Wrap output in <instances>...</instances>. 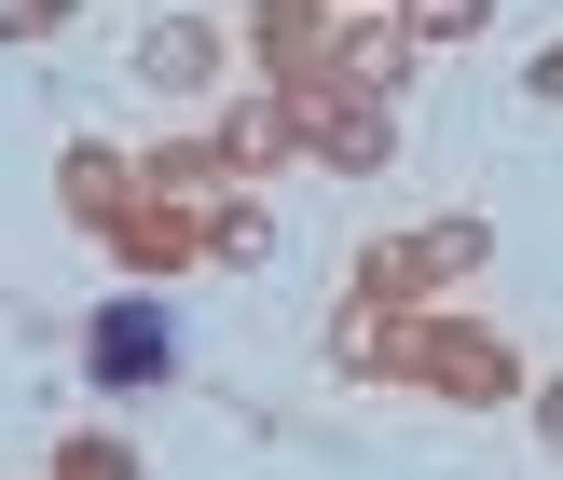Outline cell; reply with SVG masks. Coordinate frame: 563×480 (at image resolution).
<instances>
[{
  "instance_id": "1",
  "label": "cell",
  "mask_w": 563,
  "mask_h": 480,
  "mask_svg": "<svg viewBox=\"0 0 563 480\" xmlns=\"http://www.w3.org/2000/svg\"><path fill=\"white\" fill-rule=\"evenodd\" d=\"M482 261H495V220H482V206H440V220L372 234V247L344 261V289H357V302H385V316H440V302H454Z\"/></svg>"
},
{
  "instance_id": "2",
  "label": "cell",
  "mask_w": 563,
  "mask_h": 480,
  "mask_svg": "<svg viewBox=\"0 0 563 480\" xmlns=\"http://www.w3.org/2000/svg\"><path fill=\"white\" fill-rule=\"evenodd\" d=\"M399 399H440V412H522L537 399V371H522V344L509 330H482V316H399Z\"/></svg>"
},
{
  "instance_id": "3",
  "label": "cell",
  "mask_w": 563,
  "mask_h": 480,
  "mask_svg": "<svg viewBox=\"0 0 563 480\" xmlns=\"http://www.w3.org/2000/svg\"><path fill=\"white\" fill-rule=\"evenodd\" d=\"M82 384H110V399H152V384H179V330L152 316V289H110L97 316H82Z\"/></svg>"
},
{
  "instance_id": "4",
  "label": "cell",
  "mask_w": 563,
  "mask_h": 480,
  "mask_svg": "<svg viewBox=\"0 0 563 480\" xmlns=\"http://www.w3.org/2000/svg\"><path fill=\"white\" fill-rule=\"evenodd\" d=\"M289 124H302V165H317V179H385V165H399V110L344 97V82L289 97Z\"/></svg>"
},
{
  "instance_id": "5",
  "label": "cell",
  "mask_w": 563,
  "mask_h": 480,
  "mask_svg": "<svg viewBox=\"0 0 563 480\" xmlns=\"http://www.w3.org/2000/svg\"><path fill=\"white\" fill-rule=\"evenodd\" d=\"M110 261H124V289H179V275H207V206H165V192H137L124 220H110Z\"/></svg>"
},
{
  "instance_id": "6",
  "label": "cell",
  "mask_w": 563,
  "mask_h": 480,
  "mask_svg": "<svg viewBox=\"0 0 563 480\" xmlns=\"http://www.w3.org/2000/svg\"><path fill=\"white\" fill-rule=\"evenodd\" d=\"M137 82L152 97H234V27L220 14H152L137 27Z\"/></svg>"
},
{
  "instance_id": "7",
  "label": "cell",
  "mask_w": 563,
  "mask_h": 480,
  "mask_svg": "<svg viewBox=\"0 0 563 480\" xmlns=\"http://www.w3.org/2000/svg\"><path fill=\"white\" fill-rule=\"evenodd\" d=\"M220 165H234V192H275L302 165V124H289V97H262V82H234V97H220Z\"/></svg>"
},
{
  "instance_id": "8",
  "label": "cell",
  "mask_w": 563,
  "mask_h": 480,
  "mask_svg": "<svg viewBox=\"0 0 563 480\" xmlns=\"http://www.w3.org/2000/svg\"><path fill=\"white\" fill-rule=\"evenodd\" d=\"M124 206H137V152L124 137H69V152H55V220H69V234H110Z\"/></svg>"
},
{
  "instance_id": "9",
  "label": "cell",
  "mask_w": 563,
  "mask_h": 480,
  "mask_svg": "<svg viewBox=\"0 0 563 480\" xmlns=\"http://www.w3.org/2000/svg\"><path fill=\"white\" fill-rule=\"evenodd\" d=\"M412 69H427V55L399 42V14H344V27H330V82H344V97L399 110V97H412Z\"/></svg>"
},
{
  "instance_id": "10",
  "label": "cell",
  "mask_w": 563,
  "mask_h": 480,
  "mask_svg": "<svg viewBox=\"0 0 563 480\" xmlns=\"http://www.w3.org/2000/svg\"><path fill=\"white\" fill-rule=\"evenodd\" d=\"M137 192H165V206H220V192H234V165H220L207 124H179V137H152V152H137Z\"/></svg>"
},
{
  "instance_id": "11",
  "label": "cell",
  "mask_w": 563,
  "mask_h": 480,
  "mask_svg": "<svg viewBox=\"0 0 563 480\" xmlns=\"http://www.w3.org/2000/svg\"><path fill=\"white\" fill-rule=\"evenodd\" d=\"M317 357H330L344 384H399V316L344 289V302H330V330H317Z\"/></svg>"
},
{
  "instance_id": "12",
  "label": "cell",
  "mask_w": 563,
  "mask_h": 480,
  "mask_svg": "<svg viewBox=\"0 0 563 480\" xmlns=\"http://www.w3.org/2000/svg\"><path fill=\"white\" fill-rule=\"evenodd\" d=\"M207 261H220V275L275 261V192H220V206H207Z\"/></svg>"
},
{
  "instance_id": "13",
  "label": "cell",
  "mask_w": 563,
  "mask_h": 480,
  "mask_svg": "<svg viewBox=\"0 0 563 480\" xmlns=\"http://www.w3.org/2000/svg\"><path fill=\"white\" fill-rule=\"evenodd\" d=\"M385 14H399L412 55H454V42H482V27H495V0H385Z\"/></svg>"
},
{
  "instance_id": "14",
  "label": "cell",
  "mask_w": 563,
  "mask_h": 480,
  "mask_svg": "<svg viewBox=\"0 0 563 480\" xmlns=\"http://www.w3.org/2000/svg\"><path fill=\"white\" fill-rule=\"evenodd\" d=\"M42 480H152V467H137V439H124V426H69Z\"/></svg>"
},
{
  "instance_id": "15",
  "label": "cell",
  "mask_w": 563,
  "mask_h": 480,
  "mask_svg": "<svg viewBox=\"0 0 563 480\" xmlns=\"http://www.w3.org/2000/svg\"><path fill=\"white\" fill-rule=\"evenodd\" d=\"M69 14H82V0H0V42H55Z\"/></svg>"
},
{
  "instance_id": "16",
  "label": "cell",
  "mask_w": 563,
  "mask_h": 480,
  "mask_svg": "<svg viewBox=\"0 0 563 480\" xmlns=\"http://www.w3.org/2000/svg\"><path fill=\"white\" fill-rule=\"evenodd\" d=\"M522 426H537V454H550V467H563V371H550V384H537V399H522Z\"/></svg>"
},
{
  "instance_id": "17",
  "label": "cell",
  "mask_w": 563,
  "mask_h": 480,
  "mask_svg": "<svg viewBox=\"0 0 563 480\" xmlns=\"http://www.w3.org/2000/svg\"><path fill=\"white\" fill-rule=\"evenodd\" d=\"M522 97H537V110H563V42H537V55H522Z\"/></svg>"
},
{
  "instance_id": "18",
  "label": "cell",
  "mask_w": 563,
  "mask_h": 480,
  "mask_svg": "<svg viewBox=\"0 0 563 480\" xmlns=\"http://www.w3.org/2000/svg\"><path fill=\"white\" fill-rule=\"evenodd\" d=\"M344 14H385V0H344Z\"/></svg>"
}]
</instances>
